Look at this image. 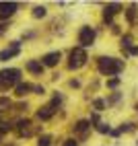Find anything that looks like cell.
<instances>
[{"label": "cell", "mask_w": 138, "mask_h": 146, "mask_svg": "<svg viewBox=\"0 0 138 146\" xmlns=\"http://www.w3.org/2000/svg\"><path fill=\"white\" fill-rule=\"evenodd\" d=\"M124 68L122 60H115V58H99V72L105 76H111V74H120Z\"/></svg>", "instance_id": "cell-1"}, {"label": "cell", "mask_w": 138, "mask_h": 146, "mask_svg": "<svg viewBox=\"0 0 138 146\" xmlns=\"http://www.w3.org/2000/svg\"><path fill=\"white\" fill-rule=\"evenodd\" d=\"M19 78H21V70L17 68H11V70H2L0 72V91H8L11 86L19 84Z\"/></svg>", "instance_id": "cell-2"}, {"label": "cell", "mask_w": 138, "mask_h": 146, "mask_svg": "<svg viewBox=\"0 0 138 146\" xmlns=\"http://www.w3.org/2000/svg\"><path fill=\"white\" fill-rule=\"evenodd\" d=\"M87 62V54L83 47H74V50L70 52V62H68V68L70 70H78L81 66H85Z\"/></svg>", "instance_id": "cell-3"}, {"label": "cell", "mask_w": 138, "mask_h": 146, "mask_svg": "<svg viewBox=\"0 0 138 146\" xmlns=\"http://www.w3.org/2000/svg\"><path fill=\"white\" fill-rule=\"evenodd\" d=\"M93 41H95V29H91V27H81V31H78V43H81V47L93 45Z\"/></svg>", "instance_id": "cell-4"}, {"label": "cell", "mask_w": 138, "mask_h": 146, "mask_svg": "<svg viewBox=\"0 0 138 146\" xmlns=\"http://www.w3.org/2000/svg\"><path fill=\"white\" fill-rule=\"evenodd\" d=\"M19 4L17 2H0V19H8L17 13Z\"/></svg>", "instance_id": "cell-5"}, {"label": "cell", "mask_w": 138, "mask_h": 146, "mask_svg": "<svg viewBox=\"0 0 138 146\" xmlns=\"http://www.w3.org/2000/svg\"><path fill=\"white\" fill-rule=\"evenodd\" d=\"M60 52H50V54H45L43 58H41V64L43 66H47V68H54V66H58V62H60Z\"/></svg>", "instance_id": "cell-6"}, {"label": "cell", "mask_w": 138, "mask_h": 146, "mask_svg": "<svg viewBox=\"0 0 138 146\" xmlns=\"http://www.w3.org/2000/svg\"><path fill=\"white\" fill-rule=\"evenodd\" d=\"M27 70L31 72V74H35V76H41L43 74V64L37 62V60H29L27 62Z\"/></svg>", "instance_id": "cell-7"}, {"label": "cell", "mask_w": 138, "mask_h": 146, "mask_svg": "<svg viewBox=\"0 0 138 146\" xmlns=\"http://www.w3.org/2000/svg\"><path fill=\"white\" fill-rule=\"evenodd\" d=\"M54 111H56L54 105H45V107H41V109L37 111V117L41 119V121H45V119H50L52 115H54Z\"/></svg>", "instance_id": "cell-8"}, {"label": "cell", "mask_w": 138, "mask_h": 146, "mask_svg": "<svg viewBox=\"0 0 138 146\" xmlns=\"http://www.w3.org/2000/svg\"><path fill=\"white\" fill-rule=\"evenodd\" d=\"M19 54V47H6V50L0 52V62H6V60H11V58H15Z\"/></svg>", "instance_id": "cell-9"}, {"label": "cell", "mask_w": 138, "mask_h": 146, "mask_svg": "<svg viewBox=\"0 0 138 146\" xmlns=\"http://www.w3.org/2000/svg\"><path fill=\"white\" fill-rule=\"evenodd\" d=\"M31 89H33L31 84H27V82H19V84L15 86V95H17V97H23V95H27Z\"/></svg>", "instance_id": "cell-10"}, {"label": "cell", "mask_w": 138, "mask_h": 146, "mask_svg": "<svg viewBox=\"0 0 138 146\" xmlns=\"http://www.w3.org/2000/svg\"><path fill=\"white\" fill-rule=\"evenodd\" d=\"M29 125H31V121H29V119H21V121L17 123L19 134H21V136H29Z\"/></svg>", "instance_id": "cell-11"}, {"label": "cell", "mask_w": 138, "mask_h": 146, "mask_svg": "<svg viewBox=\"0 0 138 146\" xmlns=\"http://www.w3.org/2000/svg\"><path fill=\"white\" fill-rule=\"evenodd\" d=\"M87 130H89V121L87 119H81V121L74 125V132L76 134H87Z\"/></svg>", "instance_id": "cell-12"}, {"label": "cell", "mask_w": 138, "mask_h": 146, "mask_svg": "<svg viewBox=\"0 0 138 146\" xmlns=\"http://www.w3.org/2000/svg\"><path fill=\"white\" fill-rule=\"evenodd\" d=\"M45 15H47L45 6H35V8H33V17H35V19H41V17H45Z\"/></svg>", "instance_id": "cell-13"}, {"label": "cell", "mask_w": 138, "mask_h": 146, "mask_svg": "<svg viewBox=\"0 0 138 146\" xmlns=\"http://www.w3.org/2000/svg\"><path fill=\"white\" fill-rule=\"evenodd\" d=\"M120 11H122V4H109V6H105V13H109V15H115Z\"/></svg>", "instance_id": "cell-14"}, {"label": "cell", "mask_w": 138, "mask_h": 146, "mask_svg": "<svg viewBox=\"0 0 138 146\" xmlns=\"http://www.w3.org/2000/svg\"><path fill=\"white\" fill-rule=\"evenodd\" d=\"M13 130V123H8V121H0V134H6V132H11Z\"/></svg>", "instance_id": "cell-15"}, {"label": "cell", "mask_w": 138, "mask_h": 146, "mask_svg": "<svg viewBox=\"0 0 138 146\" xmlns=\"http://www.w3.org/2000/svg\"><path fill=\"white\" fill-rule=\"evenodd\" d=\"M50 142H52L50 136H41V138H39V142H37V146H50Z\"/></svg>", "instance_id": "cell-16"}, {"label": "cell", "mask_w": 138, "mask_h": 146, "mask_svg": "<svg viewBox=\"0 0 138 146\" xmlns=\"http://www.w3.org/2000/svg\"><path fill=\"white\" fill-rule=\"evenodd\" d=\"M97 132H101V134H109L111 130H109V125H105V123H99V125H97Z\"/></svg>", "instance_id": "cell-17"}, {"label": "cell", "mask_w": 138, "mask_h": 146, "mask_svg": "<svg viewBox=\"0 0 138 146\" xmlns=\"http://www.w3.org/2000/svg\"><path fill=\"white\" fill-rule=\"evenodd\" d=\"M122 47H128V50L132 47V39H130V37H124V39H122Z\"/></svg>", "instance_id": "cell-18"}, {"label": "cell", "mask_w": 138, "mask_h": 146, "mask_svg": "<svg viewBox=\"0 0 138 146\" xmlns=\"http://www.w3.org/2000/svg\"><path fill=\"white\" fill-rule=\"evenodd\" d=\"M103 107H105V103H103L101 99H97V101H95V109H97V111H103Z\"/></svg>", "instance_id": "cell-19"}, {"label": "cell", "mask_w": 138, "mask_h": 146, "mask_svg": "<svg viewBox=\"0 0 138 146\" xmlns=\"http://www.w3.org/2000/svg\"><path fill=\"white\" fill-rule=\"evenodd\" d=\"M33 91H35L37 95H43V93H45V89H43V86H39V84H37V86H33Z\"/></svg>", "instance_id": "cell-20"}, {"label": "cell", "mask_w": 138, "mask_h": 146, "mask_svg": "<svg viewBox=\"0 0 138 146\" xmlns=\"http://www.w3.org/2000/svg\"><path fill=\"white\" fill-rule=\"evenodd\" d=\"M0 107H11V101H8V99H4V97H2V99H0Z\"/></svg>", "instance_id": "cell-21"}, {"label": "cell", "mask_w": 138, "mask_h": 146, "mask_svg": "<svg viewBox=\"0 0 138 146\" xmlns=\"http://www.w3.org/2000/svg\"><path fill=\"white\" fill-rule=\"evenodd\" d=\"M117 84H120V80H117V78H113V80L107 82V86H111V89H113V86H117Z\"/></svg>", "instance_id": "cell-22"}, {"label": "cell", "mask_w": 138, "mask_h": 146, "mask_svg": "<svg viewBox=\"0 0 138 146\" xmlns=\"http://www.w3.org/2000/svg\"><path fill=\"white\" fill-rule=\"evenodd\" d=\"M64 146H78V144H76V140L70 138V140H66V142H64Z\"/></svg>", "instance_id": "cell-23"}, {"label": "cell", "mask_w": 138, "mask_h": 146, "mask_svg": "<svg viewBox=\"0 0 138 146\" xmlns=\"http://www.w3.org/2000/svg\"><path fill=\"white\" fill-rule=\"evenodd\" d=\"M130 54H134V56L138 54V47H136V45H132V47H130Z\"/></svg>", "instance_id": "cell-24"}, {"label": "cell", "mask_w": 138, "mask_h": 146, "mask_svg": "<svg viewBox=\"0 0 138 146\" xmlns=\"http://www.w3.org/2000/svg\"><path fill=\"white\" fill-rule=\"evenodd\" d=\"M4 29H6V25H0V33H2V31H4Z\"/></svg>", "instance_id": "cell-25"}]
</instances>
